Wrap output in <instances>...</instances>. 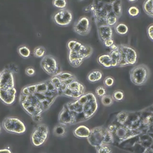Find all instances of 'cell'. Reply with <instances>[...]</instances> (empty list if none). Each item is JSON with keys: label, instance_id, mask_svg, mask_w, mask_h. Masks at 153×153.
<instances>
[{"label": "cell", "instance_id": "6da1fadb", "mask_svg": "<svg viewBox=\"0 0 153 153\" xmlns=\"http://www.w3.org/2000/svg\"><path fill=\"white\" fill-rule=\"evenodd\" d=\"M98 108L93 93L83 94L76 101L66 104L59 115L60 124L72 125L85 121L93 116Z\"/></svg>", "mask_w": 153, "mask_h": 153}, {"label": "cell", "instance_id": "7a4b0ae2", "mask_svg": "<svg viewBox=\"0 0 153 153\" xmlns=\"http://www.w3.org/2000/svg\"><path fill=\"white\" fill-rule=\"evenodd\" d=\"M22 94H32L41 103L44 111L48 109L56 97L59 95L50 79L44 82L29 85L23 88Z\"/></svg>", "mask_w": 153, "mask_h": 153}, {"label": "cell", "instance_id": "3957f363", "mask_svg": "<svg viewBox=\"0 0 153 153\" xmlns=\"http://www.w3.org/2000/svg\"><path fill=\"white\" fill-rule=\"evenodd\" d=\"M69 51V61L74 67L79 66L84 59L88 57L92 54V48L90 46L82 45L79 42L71 40L67 44Z\"/></svg>", "mask_w": 153, "mask_h": 153}, {"label": "cell", "instance_id": "277c9868", "mask_svg": "<svg viewBox=\"0 0 153 153\" xmlns=\"http://www.w3.org/2000/svg\"><path fill=\"white\" fill-rule=\"evenodd\" d=\"M87 140L91 146L96 148L102 145L114 143L112 134L107 128L102 127H97L91 129Z\"/></svg>", "mask_w": 153, "mask_h": 153}, {"label": "cell", "instance_id": "5b68a950", "mask_svg": "<svg viewBox=\"0 0 153 153\" xmlns=\"http://www.w3.org/2000/svg\"><path fill=\"white\" fill-rule=\"evenodd\" d=\"M20 102L25 111L31 117L41 114L44 111L41 103L32 94H21Z\"/></svg>", "mask_w": 153, "mask_h": 153}, {"label": "cell", "instance_id": "8992f818", "mask_svg": "<svg viewBox=\"0 0 153 153\" xmlns=\"http://www.w3.org/2000/svg\"><path fill=\"white\" fill-rule=\"evenodd\" d=\"M131 81L135 85H143L149 76L148 68L143 64L137 65L133 68L130 72Z\"/></svg>", "mask_w": 153, "mask_h": 153}, {"label": "cell", "instance_id": "52a82bcc", "mask_svg": "<svg viewBox=\"0 0 153 153\" xmlns=\"http://www.w3.org/2000/svg\"><path fill=\"white\" fill-rule=\"evenodd\" d=\"M2 127L8 133L23 134L26 130L25 124L19 118L14 117H6L2 121Z\"/></svg>", "mask_w": 153, "mask_h": 153}, {"label": "cell", "instance_id": "ba28073f", "mask_svg": "<svg viewBox=\"0 0 153 153\" xmlns=\"http://www.w3.org/2000/svg\"><path fill=\"white\" fill-rule=\"evenodd\" d=\"M118 47L120 51V61L118 66L134 65L136 62L137 53L133 48L124 45H121Z\"/></svg>", "mask_w": 153, "mask_h": 153}, {"label": "cell", "instance_id": "9c48e42d", "mask_svg": "<svg viewBox=\"0 0 153 153\" xmlns=\"http://www.w3.org/2000/svg\"><path fill=\"white\" fill-rule=\"evenodd\" d=\"M48 127L45 124H39L36 126L32 131L30 140L34 146L42 145L46 141L48 136Z\"/></svg>", "mask_w": 153, "mask_h": 153}, {"label": "cell", "instance_id": "30bf717a", "mask_svg": "<svg viewBox=\"0 0 153 153\" xmlns=\"http://www.w3.org/2000/svg\"><path fill=\"white\" fill-rule=\"evenodd\" d=\"M40 65L42 69L47 74L53 76L62 72L59 71V65L51 55H46L42 57Z\"/></svg>", "mask_w": 153, "mask_h": 153}, {"label": "cell", "instance_id": "8fae6325", "mask_svg": "<svg viewBox=\"0 0 153 153\" xmlns=\"http://www.w3.org/2000/svg\"><path fill=\"white\" fill-rule=\"evenodd\" d=\"M53 19L57 25L65 26L71 23L72 20V14L68 9H61L54 14Z\"/></svg>", "mask_w": 153, "mask_h": 153}, {"label": "cell", "instance_id": "7c38bea8", "mask_svg": "<svg viewBox=\"0 0 153 153\" xmlns=\"http://www.w3.org/2000/svg\"><path fill=\"white\" fill-rule=\"evenodd\" d=\"M84 93V87L76 79L71 82L63 94L73 98H79Z\"/></svg>", "mask_w": 153, "mask_h": 153}, {"label": "cell", "instance_id": "4fadbf2b", "mask_svg": "<svg viewBox=\"0 0 153 153\" xmlns=\"http://www.w3.org/2000/svg\"><path fill=\"white\" fill-rule=\"evenodd\" d=\"M74 29V31L80 35H87L90 32L91 29L88 18L85 16L80 17L75 23Z\"/></svg>", "mask_w": 153, "mask_h": 153}, {"label": "cell", "instance_id": "5bb4252c", "mask_svg": "<svg viewBox=\"0 0 153 153\" xmlns=\"http://www.w3.org/2000/svg\"><path fill=\"white\" fill-rule=\"evenodd\" d=\"M14 85L13 72L8 68H5L0 76V89L13 88Z\"/></svg>", "mask_w": 153, "mask_h": 153}, {"label": "cell", "instance_id": "9a60e30c", "mask_svg": "<svg viewBox=\"0 0 153 153\" xmlns=\"http://www.w3.org/2000/svg\"><path fill=\"white\" fill-rule=\"evenodd\" d=\"M17 91L14 87L7 89H0V99L6 105L12 104L16 99Z\"/></svg>", "mask_w": 153, "mask_h": 153}, {"label": "cell", "instance_id": "2e32d148", "mask_svg": "<svg viewBox=\"0 0 153 153\" xmlns=\"http://www.w3.org/2000/svg\"><path fill=\"white\" fill-rule=\"evenodd\" d=\"M98 33L100 40L103 42L106 39H111L112 36V30L107 25H101L98 27Z\"/></svg>", "mask_w": 153, "mask_h": 153}, {"label": "cell", "instance_id": "e0dca14e", "mask_svg": "<svg viewBox=\"0 0 153 153\" xmlns=\"http://www.w3.org/2000/svg\"><path fill=\"white\" fill-rule=\"evenodd\" d=\"M91 132V130L85 126L80 125L73 130L74 135L79 139L88 138Z\"/></svg>", "mask_w": 153, "mask_h": 153}, {"label": "cell", "instance_id": "ac0fdd59", "mask_svg": "<svg viewBox=\"0 0 153 153\" xmlns=\"http://www.w3.org/2000/svg\"><path fill=\"white\" fill-rule=\"evenodd\" d=\"M98 63L105 68L112 67V59L109 54H104L99 56L97 57Z\"/></svg>", "mask_w": 153, "mask_h": 153}, {"label": "cell", "instance_id": "d6986e66", "mask_svg": "<svg viewBox=\"0 0 153 153\" xmlns=\"http://www.w3.org/2000/svg\"><path fill=\"white\" fill-rule=\"evenodd\" d=\"M102 78V73L99 70H93L87 75V79L91 82H95L100 81Z\"/></svg>", "mask_w": 153, "mask_h": 153}, {"label": "cell", "instance_id": "ffe728a7", "mask_svg": "<svg viewBox=\"0 0 153 153\" xmlns=\"http://www.w3.org/2000/svg\"><path fill=\"white\" fill-rule=\"evenodd\" d=\"M53 134L57 137H63L66 134V129L65 125L62 124H57L53 128Z\"/></svg>", "mask_w": 153, "mask_h": 153}, {"label": "cell", "instance_id": "44dd1931", "mask_svg": "<svg viewBox=\"0 0 153 153\" xmlns=\"http://www.w3.org/2000/svg\"><path fill=\"white\" fill-rule=\"evenodd\" d=\"M112 10L114 14L117 17H120L122 12L121 1H112Z\"/></svg>", "mask_w": 153, "mask_h": 153}, {"label": "cell", "instance_id": "7402d4cb", "mask_svg": "<svg viewBox=\"0 0 153 153\" xmlns=\"http://www.w3.org/2000/svg\"><path fill=\"white\" fill-rule=\"evenodd\" d=\"M118 17L114 14L113 11L110 13L106 17L105 20V24L111 26H114L117 22Z\"/></svg>", "mask_w": 153, "mask_h": 153}, {"label": "cell", "instance_id": "603a6c76", "mask_svg": "<svg viewBox=\"0 0 153 153\" xmlns=\"http://www.w3.org/2000/svg\"><path fill=\"white\" fill-rule=\"evenodd\" d=\"M115 30L116 32L120 35H125L127 33L128 29L126 25L124 23H119L116 26Z\"/></svg>", "mask_w": 153, "mask_h": 153}, {"label": "cell", "instance_id": "cb8c5ba5", "mask_svg": "<svg viewBox=\"0 0 153 153\" xmlns=\"http://www.w3.org/2000/svg\"><path fill=\"white\" fill-rule=\"evenodd\" d=\"M45 52H46L45 48L42 46L36 47L33 50V54L36 57H38V58L44 57L45 56Z\"/></svg>", "mask_w": 153, "mask_h": 153}, {"label": "cell", "instance_id": "d4e9b609", "mask_svg": "<svg viewBox=\"0 0 153 153\" xmlns=\"http://www.w3.org/2000/svg\"><path fill=\"white\" fill-rule=\"evenodd\" d=\"M18 52L19 54L24 58L29 57L30 54V51L26 46H20L18 48Z\"/></svg>", "mask_w": 153, "mask_h": 153}, {"label": "cell", "instance_id": "484cf974", "mask_svg": "<svg viewBox=\"0 0 153 153\" xmlns=\"http://www.w3.org/2000/svg\"><path fill=\"white\" fill-rule=\"evenodd\" d=\"M97 153H112V149L109 145L105 144L100 145L96 148Z\"/></svg>", "mask_w": 153, "mask_h": 153}, {"label": "cell", "instance_id": "4316f807", "mask_svg": "<svg viewBox=\"0 0 153 153\" xmlns=\"http://www.w3.org/2000/svg\"><path fill=\"white\" fill-rule=\"evenodd\" d=\"M101 102L102 103L106 106H111L114 102V99L112 96L110 95H105L102 97L101 98Z\"/></svg>", "mask_w": 153, "mask_h": 153}, {"label": "cell", "instance_id": "83f0119b", "mask_svg": "<svg viewBox=\"0 0 153 153\" xmlns=\"http://www.w3.org/2000/svg\"><path fill=\"white\" fill-rule=\"evenodd\" d=\"M143 8L145 12L147 14H149L153 8V0H148L145 1L143 5Z\"/></svg>", "mask_w": 153, "mask_h": 153}, {"label": "cell", "instance_id": "f1b7e54d", "mask_svg": "<svg viewBox=\"0 0 153 153\" xmlns=\"http://www.w3.org/2000/svg\"><path fill=\"white\" fill-rule=\"evenodd\" d=\"M53 4L56 7L60 8V10L64 9L66 6V1L65 0H54Z\"/></svg>", "mask_w": 153, "mask_h": 153}, {"label": "cell", "instance_id": "f546056e", "mask_svg": "<svg viewBox=\"0 0 153 153\" xmlns=\"http://www.w3.org/2000/svg\"><path fill=\"white\" fill-rule=\"evenodd\" d=\"M112 97L117 101H121L124 98V93L121 90H116L114 92Z\"/></svg>", "mask_w": 153, "mask_h": 153}, {"label": "cell", "instance_id": "4dcf8cb0", "mask_svg": "<svg viewBox=\"0 0 153 153\" xmlns=\"http://www.w3.org/2000/svg\"><path fill=\"white\" fill-rule=\"evenodd\" d=\"M128 13L130 16L136 17L139 15L140 11L137 7H136L135 6H131L128 10Z\"/></svg>", "mask_w": 153, "mask_h": 153}, {"label": "cell", "instance_id": "1f68e13d", "mask_svg": "<svg viewBox=\"0 0 153 153\" xmlns=\"http://www.w3.org/2000/svg\"><path fill=\"white\" fill-rule=\"evenodd\" d=\"M103 84L106 87H111L114 84V79L111 76H106L103 80Z\"/></svg>", "mask_w": 153, "mask_h": 153}, {"label": "cell", "instance_id": "d6a6232c", "mask_svg": "<svg viewBox=\"0 0 153 153\" xmlns=\"http://www.w3.org/2000/svg\"><path fill=\"white\" fill-rule=\"evenodd\" d=\"M95 92H96V94L99 97H102L106 94V90L102 86H98L96 88Z\"/></svg>", "mask_w": 153, "mask_h": 153}, {"label": "cell", "instance_id": "836d02e7", "mask_svg": "<svg viewBox=\"0 0 153 153\" xmlns=\"http://www.w3.org/2000/svg\"><path fill=\"white\" fill-rule=\"evenodd\" d=\"M147 33L149 38L153 40V25H151L148 27Z\"/></svg>", "mask_w": 153, "mask_h": 153}, {"label": "cell", "instance_id": "e575fe53", "mask_svg": "<svg viewBox=\"0 0 153 153\" xmlns=\"http://www.w3.org/2000/svg\"><path fill=\"white\" fill-rule=\"evenodd\" d=\"M35 69L32 67H27L25 69V72L28 76H32L35 74Z\"/></svg>", "mask_w": 153, "mask_h": 153}, {"label": "cell", "instance_id": "d590c367", "mask_svg": "<svg viewBox=\"0 0 153 153\" xmlns=\"http://www.w3.org/2000/svg\"><path fill=\"white\" fill-rule=\"evenodd\" d=\"M103 42V44L105 47H111L114 44V40L112 38L111 39H108L105 40Z\"/></svg>", "mask_w": 153, "mask_h": 153}, {"label": "cell", "instance_id": "8d00e7d4", "mask_svg": "<svg viewBox=\"0 0 153 153\" xmlns=\"http://www.w3.org/2000/svg\"><path fill=\"white\" fill-rule=\"evenodd\" d=\"M33 120L36 123H39L40 122L42 119V117L41 116V114H39V115H35V116H33L32 117Z\"/></svg>", "mask_w": 153, "mask_h": 153}, {"label": "cell", "instance_id": "74e56055", "mask_svg": "<svg viewBox=\"0 0 153 153\" xmlns=\"http://www.w3.org/2000/svg\"><path fill=\"white\" fill-rule=\"evenodd\" d=\"M0 153H12L11 150L8 148H4L0 149Z\"/></svg>", "mask_w": 153, "mask_h": 153}, {"label": "cell", "instance_id": "f35d334b", "mask_svg": "<svg viewBox=\"0 0 153 153\" xmlns=\"http://www.w3.org/2000/svg\"><path fill=\"white\" fill-rule=\"evenodd\" d=\"M110 48H111V50H117L118 48V46H117V45L114 44Z\"/></svg>", "mask_w": 153, "mask_h": 153}, {"label": "cell", "instance_id": "ab89813d", "mask_svg": "<svg viewBox=\"0 0 153 153\" xmlns=\"http://www.w3.org/2000/svg\"><path fill=\"white\" fill-rule=\"evenodd\" d=\"M148 15H149L150 16H151V17H153V8H152V10H151V11L149 13V14Z\"/></svg>", "mask_w": 153, "mask_h": 153}, {"label": "cell", "instance_id": "60d3db41", "mask_svg": "<svg viewBox=\"0 0 153 153\" xmlns=\"http://www.w3.org/2000/svg\"><path fill=\"white\" fill-rule=\"evenodd\" d=\"M1 130H2V128H1V124H0V133L1 132Z\"/></svg>", "mask_w": 153, "mask_h": 153}, {"label": "cell", "instance_id": "b9f144b4", "mask_svg": "<svg viewBox=\"0 0 153 153\" xmlns=\"http://www.w3.org/2000/svg\"><path fill=\"white\" fill-rule=\"evenodd\" d=\"M1 72H0V76H1Z\"/></svg>", "mask_w": 153, "mask_h": 153}]
</instances>
